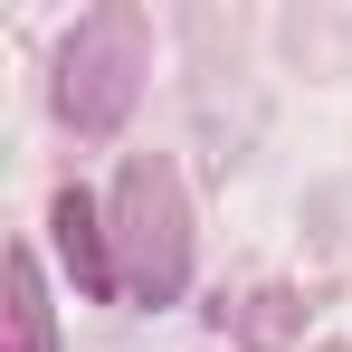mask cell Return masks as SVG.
Wrapping results in <instances>:
<instances>
[{"label": "cell", "instance_id": "obj_1", "mask_svg": "<svg viewBox=\"0 0 352 352\" xmlns=\"http://www.w3.org/2000/svg\"><path fill=\"white\" fill-rule=\"evenodd\" d=\"M115 248H124V286L143 305H172L190 286V210H181V172L162 153L124 162L115 181Z\"/></svg>", "mask_w": 352, "mask_h": 352}, {"label": "cell", "instance_id": "obj_2", "mask_svg": "<svg viewBox=\"0 0 352 352\" xmlns=\"http://www.w3.org/2000/svg\"><path fill=\"white\" fill-rule=\"evenodd\" d=\"M133 67H143V19H133V10H96V19L67 38V115L105 133V124L133 105Z\"/></svg>", "mask_w": 352, "mask_h": 352}, {"label": "cell", "instance_id": "obj_3", "mask_svg": "<svg viewBox=\"0 0 352 352\" xmlns=\"http://www.w3.org/2000/svg\"><path fill=\"white\" fill-rule=\"evenodd\" d=\"M58 248H67V267H76V286H86V295H115L105 229H96V200H86V190H58Z\"/></svg>", "mask_w": 352, "mask_h": 352}, {"label": "cell", "instance_id": "obj_4", "mask_svg": "<svg viewBox=\"0 0 352 352\" xmlns=\"http://www.w3.org/2000/svg\"><path fill=\"white\" fill-rule=\"evenodd\" d=\"M10 343L48 352V305H38V267L29 257H10Z\"/></svg>", "mask_w": 352, "mask_h": 352}, {"label": "cell", "instance_id": "obj_5", "mask_svg": "<svg viewBox=\"0 0 352 352\" xmlns=\"http://www.w3.org/2000/svg\"><path fill=\"white\" fill-rule=\"evenodd\" d=\"M286 305H295V295H257V314H238L248 352H276V343H286Z\"/></svg>", "mask_w": 352, "mask_h": 352}]
</instances>
